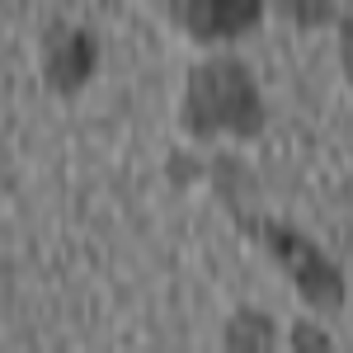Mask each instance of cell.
<instances>
[{"label": "cell", "mask_w": 353, "mask_h": 353, "mask_svg": "<svg viewBox=\"0 0 353 353\" xmlns=\"http://www.w3.org/2000/svg\"><path fill=\"white\" fill-rule=\"evenodd\" d=\"M264 123H269L264 90L241 57H208L189 71L184 99H179V128L189 137H198V141H212V137L254 141L264 132Z\"/></svg>", "instance_id": "cell-1"}, {"label": "cell", "mask_w": 353, "mask_h": 353, "mask_svg": "<svg viewBox=\"0 0 353 353\" xmlns=\"http://www.w3.org/2000/svg\"><path fill=\"white\" fill-rule=\"evenodd\" d=\"M241 231L264 245V254L283 269V278L297 288V297L306 301V306H316V311H339V306L349 301L344 269H339L311 236H301L297 226L273 221V217H245Z\"/></svg>", "instance_id": "cell-2"}, {"label": "cell", "mask_w": 353, "mask_h": 353, "mask_svg": "<svg viewBox=\"0 0 353 353\" xmlns=\"http://www.w3.org/2000/svg\"><path fill=\"white\" fill-rule=\"evenodd\" d=\"M94 66H99V43H94L90 28L57 19V24L43 33V85H48L52 94L76 99L85 85L94 81Z\"/></svg>", "instance_id": "cell-3"}, {"label": "cell", "mask_w": 353, "mask_h": 353, "mask_svg": "<svg viewBox=\"0 0 353 353\" xmlns=\"http://www.w3.org/2000/svg\"><path fill=\"white\" fill-rule=\"evenodd\" d=\"M165 14L193 43H236L264 19V0H165Z\"/></svg>", "instance_id": "cell-4"}, {"label": "cell", "mask_w": 353, "mask_h": 353, "mask_svg": "<svg viewBox=\"0 0 353 353\" xmlns=\"http://www.w3.org/2000/svg\"><path fill=\"white\" fill-rule=\"evenodd\" d=\"M221 344L236 353H264L278 344V325H273V316H264V311H254V306H245V311H236L231 321H226V334H221Z\"/></svg>", "instance_id": "cell-5"}, {"label": "cell", "mask_w": 353, "mask_h": 353, "mask_svg": "<svg viewBox=\"0 0 353 353\" xmlns=\"http://www.w3.org/2000/svg\"><path fill=\"white\" fill-rule=\"evenodd\" d=\"M283 19H292L297 28H325L334 24V0H273Z\"/></svg>", "instance_id": "cell-6"}, {"label": "cell", "mask_w": 353, "mask_h": 353, "mask_svg": "<svg viewBox=\"0 0 353 353\" xmlns=\"http://www.w3.org/2000/svg\"><path fill=\"white\" fill-rule=\"evenodd\" d=\"M292 349H301V353H330L334 349V339H330L325 330H316L311 325V321H297V325H292Z\"/></svg>", "instance_id": "cell-7"}, {"label": "cell", "mask_w": 353, "mask_h": 353, "mask_svg": "<svg viewBox=\"0 0 353 353\" xmlns=\"http://www.w3.org/2000/svg\"><path fill=\"white\" fill-rule=\"evenodd\" d=\"M334 28H339V71L353 85V19H334Z\"/></svg>", "instance_id": "cell-8"}]
</instances>
